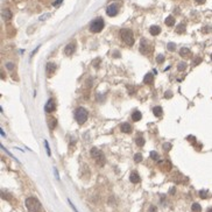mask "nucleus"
Wrapping results in <instances>:
<instances>
[{"label": "nucleus", "instance_id": "obj_1", "mask_svg": "<svg viewBox=\"0 0 212 212\" xmlns=\"http://www.w3.org/2000/svg\"><path fill=\"white\" fill-rule=\"evenodd\" d=\"M26 207L29 212H41L42 211V205L39 202V199L35 197H29L26 199Z\"/></svg>", "mask_w": 212, "mask_h": 212}, {"label": "nucleus", "instance_id": "obj_2", "mask_svg": "<svg viewBox=\"0 0 212 212\" xmlns=\"http://www.w3.org/2000/svg\"><path fill=\"white\" fill-rule=\"evenodd\" d=\"M120 37L127 46H133L134 44V36H133V32L131 29H126V28L121 29L120 30Z\"/></svg>", "mask_w": 212, "mask_h": 212}, {"label": "nucleus", "instance_id": "obj_3", "mask_svg": "<svg viewBox=\"0 0 212 212\" xmlns=\"http://www.w3.org/2000/svg\"><path fill=\"white\" fill-rule=\"evenodd\" d=\"M87 115H89V113H87V111H86L84 107H78L75 111V119H76V121L80 125H83L86 120H87Z\"/></svg>", "mask_w": 212, "mask_h": 212}, {"label": "nucleus", "instance_id": "obj_4", "mask_svg": "<svg viewBox=\"0 0 212 212\" xmlns=\"http://www.w3.org/2000/svg\"><path fill=\"white\" fill-rule=\"evenodd\" d=\"M91 156H92V159L97 162V164H99V166H104L105 164V156H104V154L100 152L98 148H96V147H93L91 148Z\"/></svg>", "mask_w": 212, "mask_h": 212}, {"label": "nucleus", "instance_id": "obj_5", "mask_svg": "<svg viewBox=\"0 0 212 212\" xmlns=\"http://www.w3.org/2000/svg\"><path fill=\"white\" fill-rule=\"evenodd\" d=\"M103 28H104V20L101 18H98V19H96V20H93L91 22V25H90V32H92V33H99V32L103 30Z\"/></svg>", "mask_w": 212, "mask_h": 212}, {"label": "nucleus", "instance_id": "obj_6", "mask_svg": "<svg viewBox=\"0 0 212 212\" xmlns=\"http://www.w3.org/2000/svg\"><path fill=\"white\" fill-rule=\"evenodd\" d=\"M75 50H76V42H71V43L66 44V47L64 48V54L66 56H70L75 53Z\"/></svg>", "mask_w": 212, "mask_h": 212}, {"label": "nucleus", "instance_id": "obj_7", "mask_svg": "<svg viewBox=\"0 0 212 212\" xmlns=\"http://www.w3.org/2000/svg\"><path fill=\"white\" fill-rule=\"evenodd\" d=\"M106 13H107L108 16H114V15H117V13H118V6H117L115 4H112V5L107 6V8H106Z\"/></svg>", "mask_w": 212, "mask_h": 212}, {"label": "nucleus", "instance_id": "obj_8", "mask_svg": "<svg viewBox=\"0 0 212 212\" xmlns=\"http://www.w3.org/2000/svg\"><path fill=\"white\" fill-rule=\"evenodd\" d=\"M44 110H46L47 113H51L55 111V103H54V100H51V99L48 100V103H47L46 106H44Z\"/></svg>", "mask_w": 212, "mask_h": 212}, {"label": "nucleus", "instance_id": "obj_9", "mask_svg": "<svg viewBox=\"0 0 212 212\" xmlns=\"http://www.w3.org/2000/svg\"><path fill=\"white\" fill-rule=\"evenodd\" d=\"M120 129H121V132L122 133H131L132 132V126H131L128 122H124V124H121Z\"/></svg>", "mask_w": 212, "mask_h": 212}, {"label": "nucleus", "instance_id": "obj_10", "mask_svg": "<svg viewBox=\"0 0 212 212\" xmlns=\"http://www.w3.org/2000/svg\"><path fill=\"white\" fill-rule=\"evenodd\" d=\"M129 181H131L132 183H139L140 181H141V178H140L139 174L134 171L131 174V176H129Z\"/></svg>", "mask_w": 212, "mask_h": 212}, {"label": "nucleus", "instance_id": "obj_11", "mask_svg": "<svg viewBox=\"0 0 212 212\" xmlns=\"http://www.w3.org/2000/svg\"><path fill=\"white\" fill-rule=\"evenodd\" d=\"M153 82H154V76H153V73L148 72L143 78V83L145 84H153Z\"/></svg>", "mask_w": 212, "mask_h": 212}, {"label": "nucleus", "instance_id": "obj_12", "mask_svg": "<svg viewBox=\"0 0 212 212\" xmlns=\"http://www.w3.org/2000/svg\"><path fill=\"white\" fill-rule=\"evenodd\" d=\"M55 69H56V65H55V63H51V62H49V63L47 64V73H48V75L53 73L54 71H55Z\"/></svg>", "mask_w": 212, "mask_h": 212}, {"label": "nucleus", "instance_id": "obj_13", "mask_svg": "<svg viewBox=\"0 0 212 212\" xmlns=\"http://www.w3.org/2000/svg\"><path fill=\"white\" fill-rule=\"evenodd\" d=\"M149 32H150L152 35H159L161 33V28L159 26H152L149 28Z\"/></svg>", "mask_w": 212, "mask_h": 212}, {"label": "nucleus", "instance_id": "obj_14", "mask_svg": "<svg viewBox=\"0 0 212 212\" xmlns=\"http://www.w3.org/2000/svg\"><path fill=\"white\" fill-rule=\"evenodd\" d=\"M153 112H154V115H156L157 118H160L161 115H162V107L161 106H155L154 108H153Z\"/></svg>", "mask_w": 212, "mask_h": 212}, {"label": "nucleus", "instance_id": "obj_15", "mask_svg": "<svg viewBox=\"0 0 212 212\" xmlns=\"http://www.w3.org/2000/svg\"><path fill=\"white\" fill-rule=\"evenodd\" d=\"M190 49H188V48H182L181 50H179V55L182 56V57H188V56H190Z\"/></svg>", "mask_w": 212, "mask_h": 212}, {"label": "nucleus", "instance_id": "obj_16", "mask_svg": "<svg viewBox=\"0 0 212 212\" xmlns=\"http://www.w3.org/2000/svg\"><path fill=\"white\" fill-rule=\"evenodd\" d=\"M141 118H142V114H141L140 111H134V112H133L132 119L134 120V121H140Z\"/></svg>", "mask_w": 212, "mask_h": 212}, {"label": "nucleus", "instance_id": "obj_17", "mask_svg": "<svg viewBox=\"0 0 212 212\" xmlns=\"http://www.w3.org/2000/svg\"><path fill=\"white\" fill-rule=\"evenodd\" d=\"M164 23H166L167 26H169V27L174 26V25H175V19H174L171 15H170V16L166 18V20H164Z\"/></svg>", "mask_w": 212, "mask_h": 212}, {"label": "nucleus", "instance_id": "obj_18", "mask_svg": "<svg viewBox=\"0 0 212 212\" xmlns=\"http://www.w3.org/2000/svg\"><path fill=\"white\" fill-rule=\"evenodd\" d=\"M2 18H4L5 20H9V19L12 18L11 11H9V9H4V11H2Z\"/></svg>", "mask_w": 212, "mask_h": 212}, {"label": "nucleus", "instance_id": "obj_19", "mask_svg": "<svg viewBox=\"0 0 212 212\" xmlns=\"http://www.w3.org/2000/svg\"><path fill=\"white\" fill-rule=\"evenodd\" d=\"M184 32H186V25H184V23H181V25H178V26H177V28H176V33L182 34V33H184Z\"/></svg>", "mask_w": 212, "mask_h": 212}, {"label": "nucleus", "instance_id": "obj_20", "mask_svg": "<svg viewBox=\"0 0 212 212\" xmlns=\"http://www.w3.org/2000/svg\"><path fill=\"white\" fill-rule=\"evenodd\" d=\"M135 143H136L139 147H142L143 145H145V139H143L142 136H138V138L135 139Z\"/></svg>", "mask_w": 212, "mask_h": 212}, {"label": "nucleus", "instance_id": "obj_21", "mask_svg": "<svg viewBox=\"0 0 212 212\" xmlns=\"http://www.w3.org/2000/svg\"><path fill=\"white\" fill-rule=\"evenodd\" d=\"M186 69V62H179L178 64H177V70H178V71H184Z\"/></svg>", "mask_w": 212, "mask_h": 212}, {"label": "nucleus", "instance_id": "obj_22", "mask_svg": "<svg viewBox=\"0 0 212 212\" xmlns=\"http://www.w3.org/2000/svg\"><path fill=\"white\" fill-rule=\"evenodd\" d=\"M167 48H168L169 51H175V49H176V44L172 43V42H169V43L167 44Z\"/></svg>", "mask_w": 212, "mask_h": 212}, {"label": "nucleus", "instance_id": "obj_23", "mask_svg": "<svg viewBox=\"0 0 212 212\" xmlns=\"http://www.w3.org/2000/svg\"><path fill=\"white\" fill-rule=\"evenodd\" d=\"M200 205H199L198 203H193L192 204V211H195V212H200Z\"/></svg>", "mask_w": 212, "mask_h": 212}, {"label": "nucleus", "instance_id": "obj_24", "mask_svg": "<svg viewBox=\"0 0 212 212\" xmlns=\"http://www.w3.org/2000/svg\"><path fill=\"white\" fill-rule=\"evenodd\" d=\"M134 161H135V162H141V161H142V155H141L140 153L135 154V155H134Z\"/></svg>", "mask_w": 212, "mask_h": 212}, {"label": "nucleus", "instance_id": "obj_25", "mask_svg": "<svg viewBox=\"0 0 212 212\" xmlns=\"http://www.w3.org/2000/svg\"><path fill=\"white\" fill-rule=\"evenodd\" d=\"M163 61H164V56H163L162 54H159V55L156 56V62H157V63H162Z\"/></svg>", "mask_w": 212, "mask_h": 212}, {"label": "nucleus", "instance_id": "obj_26", "mask_svg": "<svg viewBox=\"0 0 212 212\" xmlns=\"http://www.w3.org/2000/svg\"><path fill=\"white\" fill-rule=\"evenodd\" d=\"M150 159L159 161V154H157L156 152H150Z\"/></svg>", "mask_w": 212, "mask_h": 212}, {"label": "nucleus", "instance_id": "obj_27", "mask_svg": "<svg viewBox=\"0 0 212 212\" xmlns=\"http://www.w3.org/2000/svg\"><path fill=\"white\" fill-rule=\"evenodd\" d=\"M199 196H200L202 198H206V197H207V191H205V190H202V191L199 192Z\"/></svg>", "mask_w": 212, "mask_h": 212}, {"label": "nucleus", "instance_id": "obj_28", "mask_svg": "<svg viewBox=\"0 0 212 212\" xmlns=\"http://www.w3.org/2000/svg\"><path fill=\"white\" fill-rule=\"evenodd\" d=\"M164 97H166L167 99L171 98V97H172V92H171V91H166V93H164Z\"/></svg>", "mask_w": 212, "mask_h": 212}, {"label": "nucleus", "instance_id": "obj_29", "mask_svg": "<svg viewBox=\"0 0 212 212\" xmlns=\"http://www.w3.org/2000/svg\"><path fill=\"white\" fill-rule=\"evenodd\" d=\"M200 62H202V58H200V57H196V58H195V61H193V63H192V64H193V65H197V64H199Z\"/></svg>", "mask_w": 212, "mask_h": 212}, {"label": "nucleus", "instance_id": "obj_30", "mask_svg": "<svg viewBox=\"0 0 212 212\" xmlns=\"http://www.w3.org/2000/svg\"><path fill=\"white\" fill-rule=\"evenodd\" d=\"M6 68L8 69V70H13L14 64H13V63H6Z\"/></svg>", "mask_w": 212, "mask_h": 212}, {"label": "nucleus", "instance_id": "obj_31", "mask_svg": "<svg viewBox=\"0 0 212 212\" xmlns=\"http://www.w3.org/2000/svg\"><path fill=\"white\" fill-rule=\"evenodd\" d=\"M171 148V145L170 143H163V149H166V150H169Z\"/></svg>", "mask_w": 212, "mask_h": 212}, {"label": "nucleus", "instance_id": "obj_32", "mask_svg": "<svg viewBox=\"0 0 212 212\" xmlns=\"http://www.w3.org/2000/svg\"><path fill=\"white\" fill-rule=\"evenodd\" d=\"M99 63H100V60H99V58H96V60L93 61L92 64H93V66H98V65H99Z\"/></svg>", "mask_w": 212, "mask_h": 212}, {"label": "nucleus", "instance_id": "obj_33", "mask_svg": "<svg viewBox=\"0 0 212 212\" xmlns=\"http://www.w3.org/2000/svg\"><path fill=\"white\" fill-rule=\"evenodd\" d=\"M44 145H46V149H47V153H48V155L50 156V149H49V145H48V142L44 141Z\"/></svg>", "mask_w": 212, "mask_h": 212}, {"label": "nucleus", "instance_id": "obj_34", "mask_svg": "<svg viewBox=\"0 0 212 212\" xmlns=\"http://www.w3.org/2000/svg\"><path fill=\"white\" fill-rule=\"evenodd\" d=\"M62 1H63V0H56V1H54L53 6H58L60 4H62Z\"/></svg>", "mask_w": 212, "mask_h": 212}, {"label": "nucleus", "instance_id": "obj_35", "mask_svg": "<svg viewBox=\"0 0 212 212\" xmlns=\"http://www.w3.org/2000/svg\"><path fill=\"white\" fill-rule=\"evenodd\" d=\"M197 4H204L205 2V0H195Z\"/></svg>", "mask_w": 212, "mask_h": 212}, {"label": "nucleus", "instance_id": "obj_36", "mask_svg": "<svg viewBox=\"0 0 212 212\" xmlns=\"http://www.w3.org/2000/svg\"><path fill=\"white\" fill-rule=\"evenodd\" d=\"M150 212H156V207L152 206V207H150Z\"/></svg>", "mask_w": 212, "mask_h": 212}, {"label": "nucleus", "instance_id": "obj_37", "mask_svg": "<svg viewBox=\"0 0 212 212\" xmlns=\"http://www.w3.org/2000/svg\"><path fill=\"white\" fill-rule=\"evenodd\" d=\"M1 135H2V136H6V134H5V132H4L2 129H1Z\"/></svg>", "mask_w": 212, "mask_h": 212}, {"label": "nucleus", "instance_id": "obj_38", "mask_svg": "<svg viewBox=\"0 0 212 212\" xmlns=\"http://www.w3.org/2000/svg\"><path fill=\"white\" fill-rule=\"evenodd\" d=\"M207 212H212V207H211V209H209V210H207Z\"/></svg>", "mask_w": 212, "mask_h": 212}, {"label": "nucleus", "instance_id": "obj_39", "mask_svg": "<svg viewBox=\"0 0 212 212\" xmlns=\"http://www.w3.org/2000/svg\"><path fill=\"white\" fill-rule=\"evenodd\" d=\"M211 60H212V54H211Z\"/></svg>", "mask_w": 212, "mask_h": 212}]
</instances>
